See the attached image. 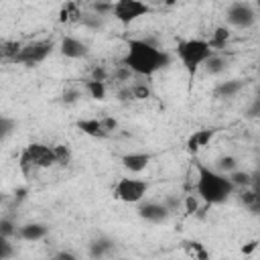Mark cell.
I'll return each instance as SVG.
<instances>
[{
  "label": "cell",
  "instance_id": "obj_41",
  "mask_svg": "<svg viewBox=\"0 0 260 260\" xmlns=\"http://www.w3.org/2000/svg\"><path fill=\"white\" fill-rule=\"evenodd\" d=\"M258 246H260V242H258V240H250V242H246V244L242 246V250H240V252H242L244 256H248V254H252Z\"/></svg>",
  "mask_w": 260,
  "mask_h": 260
},
{
  "label": "cell",
  "instance_id": "obj_37",
  "mask_svg": "<svg viewBox=\"0 0 260 260\" xmlns=\"http://www.w3.org/2000/svg\"><path fill=\"white\" fill-rule=\"evenodd\" d=\"M185 209H187V213H191V215L199 211V201H197L195 195H187V197H185Z\"/></svg>",
  "mask_w": 260,
  "mask_h": 260
},
{
  "label": "cell",
  "instance_id": "obj_6",
  "mask_svg": "<svg viewBox=\"0 0 260 260\" xmlns=\"http://www.w3.org/2000/svg\"><path fill=\"white\" fill-rule=\"evenodd\" d=\"M148 12H150V6L146 2H140V0H118V2H114L112 16L122 24H130V22H134L136 18H140V16H144Z\"/></svg>",
  "mask_w": 260,
  "mask_h": 260
},
{
  "label": "cell",
  "instance_id": "obj_21",
  "mask_svg": "<svg viewBox=\"0 0 260 260\" xmlns=\"http://www.w3.org/2000/svg\"><path fill=\"white\" fill-rule=\"evenodd\" d=\"M217 173L221 175H230L234 171H238V158L232 156V154H221L217 160H215V167H213Z\"/></svg>",
  "mask_w": 260,
  "mask_h": 260
},
{
  "label": "cell",
  "instance_id": "obj_45",
  "mask_svg": "<svg viewBox=\"0 0 260 260\" xmlns=\"http://www.w3.org/2000/svg\"><path fill=\"white\" fill-rule=\"evenodd\" d=\"M258 18H260V16H258Z\"/></svg>",
  "mask_w": 260,
  "mask_h": 260
},
{
  "label": "cell",
  "instance_id": "obj_25",
  "mask_svg": "<svg viewBox=\"0 0 260 260\" xmlns=\"http://www.w3.org/2000/svg\"><path fill=\"white\" fill-rule=\"evenodd\" d=\"M79 22H81L83 26L91 28V30H98V28H102V26H104V18H102V16H98L95 12H83Z\"/></svg>",
  "mask_w": 260,
  "mask_h": 260
},
{
  "label": "cell",
  "instance_id": "obj_24",
  "mask_svg": "<svg viewBox=\"0 0 260 260\" xmlns=\"http://www.w3.org/2000/svg\"><path fill=\"white\" fill-rule=\"evenodd\" d=\"M53 150H55V158H57V165L59 167H67L71 162L73 152H71V148L67 144H55Z\"/></svg>",
  "mask_w": 260,
  "mask_h": 260
},
{
  "label": "cell",
  "instance_id": "obj_10",
  "mask_svg": "<svg viewBox=\"0 0 260 260\" xmlns=\"http://www.w3.org/2000/svg\"><path fill=\"white\" fill-rule=\"evenodd\" d=\"M59 51H61V55L63 57H67V59H83V57H87V45L83 43V41H79V39H75V37H63L61 39V43H59Z\"/></svg>",
  "mask_w": 260,
  "mask_h": 260
},
{
  "label": "cell",
  "instance_id": "obj_8",
  "mask_svg": "<svg viewBox=\"0 0 260 260\" xmlns=\"http://www.w3.org/2000/svg\"><path fill=\"white\" fill-rule=\"evenodd\" d=\"M24 152H26V156L30 158V162L37 169H49V167L57 165L53 146H47L43 142H30V144H26L24 146Z\"/></svg>",
  "mask_w": 260,
  "mask_h": 260
},
{
  "label": "cell",
  "instance_id": "obj_1",
  "mask_svg": "<svg viewBox=\"0 0 260 260\" xmlns=\"http://www.w3.org/2000/svg\"><path fill=\"white\" fill-rule=\"evenodd\" d=\"M122 65L130 67V71L136 75L150 77L152 73L171 65V55L160 51L154 45V41H150V39H130L128 53H126Z\"/></svg>",
  "mask_w": 260,
  "mask_h": 260
},
{
  "label": "cell",
  "instance_id": "obj_36",
  "mask_svg": "<svg viewBox=\"0 0 260 260\" xmlns=\"http://www.w3.org/2000/svg\"><path fill=\"white\" fill-rule=\"evenodd\" d=\"M132 75H134V73H132L130 67H126V65H120V67L114 71V79H118V81H130Z\"/></svg>",
  "mask_w": 260,
  "mask_h": 260
},
{
  "label": "cell",
  "instance_id": "obj_31",
  "mask_svg": "<svg viewBox=\"0 0 260 260\" xmlns=\"http://www.w3.org/2000/svg\"><path fill=\"white\" fill-rule=\"evenodd\" d=\"M14 254V248L8 238H0V260H10Z\"/></svg>",
  "mask_w": 260,
  "mask_h": 260
},
{
  "label": "cell",
  "instance_id": "obj_35",
  "mask_svg": "<svg viewBox=\"0 0 260 260\" xmlns=\"http://www.w3.org/2000/svg\"><path fill=\"white\" fill-rule=\"evenodd\" d=\"M116 98H118V102H130V100H134L132 85H122V87H118Z\"/></svg>",
  "mask_w": 260,
  "mask_h": 260
},
{
  "label": "cell",
  "instance_id": "obj_13",
  "mask_svg": "<svg viewBox=\"0 0 260 260\" xmlns=\"http://www.w3.org/2000/svg\"><path fill=\"white\" fill-rule=\"evenodd\" d=\"M120 162L130 173H142L150 162V154H146V152H126V154L120 156Z\"/></svg>",
  "mask_w": 260,
  "mask_h": 260
},
{
  "label": "cell",
  "instance_id": "obj_19",
  "mask_svg": "<svg viewBox=\"0 0 260 260\" xmlns=\"http://www.w3.org/2000/svg\"><path fill=\"white\" fill-rule=\"evenodd\" d=\"M230 37H232V32H230L228 26H217V28L211 32V39H209L207 43H209L211 51H215V49H223V47L228 45Z\"/></svg>",
  "mask_w": 260,
  "mask_h": 260
},
{
  "label": "cell",
  "instance_id": "obj_5",
  "mask_svg": "<svg viewBox=\"0 0 260 260\" xmlns=\"http://www.w3.org/2000/svg\"><path fill=\"white\" fill-rule=\"evenodd\" d=\"M148 191V183L142 179L122 177L114 187V197L124 203H140Z\"/></svg>",
  "mask_w": 260,
  "mask_h": 260
},
{
  "label": "cell",
  "instance_id": "obj_40",
  "mask_svg": "<svg viewBox=\"0 0 260 260\" xmlns=\"http://www.w3.org/2000/svg\"><path fill=\"white\" fill-rule=\"evenodd\" d=\"M51 260H77V256L73 252H69V250H59L57 254L51 256Z\"/></svg>",
  "mask_w": 260,
  "mask_h": 260
},
{
  "label": "cell",
  "instance_id": "obj_18",
  "mask_svg": "<svg viewBox=\"0 0 260 260\" xmlns=\"http://www.w3.org/2000/svg\"><path fill=\"white\" fill-rule=\"evenodd\" d=\"M228 69V59L223 57V55H219V53H213L205 63H203V71L207 73V75H219V73H223Z\"/></svg>",
  "mask_w": 260,
  "mask_h": 260
},
{
  "label": "cell",
  "instance_id": "obj_28",
  "mask_svg": "<svg viewBox=\"0 0 260 260\" xmlns=\"http://www.w3.org/2000/svg\"><path fill=\"white\" fill-rule=\"evenodd\" d=\"M79 100H81V91H79L77 87L65 89V91H63V95H61V102H63L65 106H73V104H77Z\"/></svg>",
  "mask_w": 260,
  "mask_h": 260
},
{
  "label": "cell",
  "instance_id": "obj_4",
  "mask_svg": "<svg viewBox=\"0 0 260 260\" xmlns=\"http://www.w3.org/2000/svg\"><path fill=\"white\" fill-rule=\"evenodd\" d=\"M55 49V43L51 39H41V41H32V43H26L22 47V51L18 53V57L14 59V63L18 65H26V67H32L41 61H45Z\"/></svg>",
  "mask_w": 260,
  "mask_h": 260
},
{
  "label": "cell",
  "instance_id": "obj_11",
  "mask_svg": "<svg viewBox=\"0 0 260 260\" xmlns=\"http://www.w3.org/2000/svg\"><path fill=\"white\" fill-rule=\"evenodd\" d=\"M47 234H49V225L47 223H43V221H28V223L18 228L16 238H20L24 242H37V240H43Z\"/></svg>",
  "mask_w": 260,
  "mask_h": 260
},
{
  "label": "cell",
  "instance_id": "obj_33",
  "mask_svg": "<svg viewBox=\"0 0 260 260\" xmlns=\"http://www.w3.org/2000/svg\"><path fill=\"white\" fill-rule=\"evenodd\" d=\"M246 118H250V120H256V118H260V93L252 100V104L248 106V110H246Z\"/></svg>",
  "mask_w": 260,
  "mask_h": 260
},
{
  "label": "cell",
  "instance_id": "obj_17",
  "mask_svg": "<svg viewBox=\"0 0 260 260\" xmlns=\"http://www.w3.org/2000/svg\"><path fill=\"white\" fill-rule=\"evenodd\" d=\"M81 8L77 2H65L59 10V22L61 24H69V22H79L81 20Z\"/></svg>",
  "mask_w": 260,
  "mask_h": 260
},
{
  "label": "cell",
  "instance_id": "obj_12",
  "mask_svg": "<svg viewBox=\"0 0 260 260\" xmlns=\"http://www.w3.org/2000/svg\"><path fill=\"white\" fill-rule=\"evenodd\" d=\"M114 248H116L114 240H110L106 236H98L87 244V254L91 260H104L108 254L114 252Z\"/></svg>",
  "mask_w": 260,
  "mask_h": 260
},
{
  "label": "cell",
  "instance_id": "obj_29",
  "mask_svg": "<svg viewBox=\"0 0 260 260\" xmlns=\"http://www.w3.org/2000/svg\"><path fill=\"white\" fill-rule=\"evenodd\" d=\"M18 167H20V171H22V175H24V177H30V175L37 171V167L30 162V158L26 156V152H24V150L20 152V158H18Z\"/></svg>",
  "mask_w": 260,
  "mask_h": 260
},
{
  "label": "cell",
  "instance_id": "obj_38",
  "mask_svg": "<svg viewBox=\"0 0 260 260\" xmlns=\"http://www.w3.org/2000/svg\"><path fill=\"white\" fill-rule=\"evenodd\" d=\"M91 79H93V81H104V83H106V79H108V71H106V67H102V65L93 67V69H91Z\"/></svg>",
  "mask_w": 260,
  "mask_h": 260
},
{
  "label": "cell",
  "instance_id": "obj_39",
  "mask_svg": "<svg viewBox=\"0 0 260 260\" xmlns=\"http://www.w3.org/2000/svg\"><path fill=\"white\" fill-rule=\"evenodd\" d=\"M102 126H104V130L110 134V132H114V130L118 128V120L112 118V116H106V118H102Z\"/></svg>",
  "mask_w": 260,
  "mask_h": 260
},
{
  "label": "cell",
  "instance_id": "obj_16",
  "mask_svg": "<svg viewBox=\"0 0 260 260\" xmlns=\"http://www.w3.org/2000/svg\"><path fill=\"white\" fill-rule=\"evenodd\" d=\"M242 87H244V81H242V79H228V81H221V83L213 89V93H215V98H219V100H230V98L238 95V93L242 91Z\"/></svg>",
  "mask_w": 260,
  "mask_h": 260
},
{
  "label": "cell",
  "instance_id": "obj_32",
  "mask_svg": "<svg viewBox=\"0 0 260 260\" xmlns=\"http://www.w3.org/2000/svg\"><path fill=\"white\" fill-rule=\"evenodd\" d=\"M132 93H134V100H148L150 98V87L144 85V83H134Z\"/></svg>",
  "mask_w": 260,
  "mask_h": 260
},
{
  "label": "cell",
  "instance_id": "obj_7",
  "mask_svg": "<svg viewBox=\"0 0 260 260\" xmlns=\"http://www.w3.org/2000/svg\"><path fill=\"white\" fill-rule=\"evenodd\" d=\"M225 18L236 28H250L258 20V14L252 4L248 2H232L225 10Z\"/></svg>",
  "mask_w": 260,
  "mask_h": 260
},
{
  "label": "cell",
  "instance_id": "obj_42",
  "mask_svg": "<svg viewBox=\"0 0 260 260\" xmlns=\"http://www.w3.org/2000/svg\"><path fill=\"white\" fill-rule=\"evenodd\" d=\"M250 175H252V187H250V189L260 191V169L256 167L254 171H250Z\"/></svg>",
  "mask_w": 260,
  "mask_h": 260
},
{
  "label": "cell",
  "instance_id": "obj_30",
  "mask_svg": "<svg viewBox=\"0 0 260 260\" xmlns=\"http://www.w3.org/2000/svg\"><path fill=\"white\" fill-rule=\"evenodd\" d=\"M14 128H16V122L14 120H10L8 116H2L0 118V136H2V140H6Z\"/></svg>",
  "mask_w": 260,
  "mask_h": 260
},
{
  "label": "cell",
  "instance_id": "obj_34",
  "mask_svg": "<svg viewBox=\"0 0 260 260\" xmlns=\"http://www.w3.org/2000/svg\"><path fill=\"white\" fill-rule=\"evenodd\" d=\"M162 203H165V207L171 211V213H175V211H179V205H181V199L175 195V193H171V195H167L165 199H162Z\"/></svg>",
  "mask_w": 260,
  "mask_h": 260
},
{
  "label": "cell",
  "instance_id": "obj_15",
  "mask_svg": "<svg viewBox=\"0 0 260 260\" xmlns=\"http://www.w3.org/2000/svg\"><path fill=\"white\" fill-rule=\"evenodd\" d=\"M213 134H215L213 128H201V130H195V132L187 138V150H189V152H197L199 148L207 146L209 140L213 138Z\"/></svg>",
  "mask_w": 260,
  "mask_h": 260
},
{
  "label": "cell",
  "instance_id": "obj_27",
  "mask_svg": "<svg viewBox=\"0 0 260 260\" xmlns=\"http://www.w3.org/2000/svg\"><path fill=\"white\" fill-rule=\"evenodd\" d=\"M89 8H91V12H95L98 16L104 18V16H108V14L114 12V2H91Z\"/></svg>",
  "mask_w": 260,
  "mask_h": 260
},
{
  "label": "cell",
  "instance_id": "obj_14",
  "mask_svg": "<svg viewBox=\"0 0 260 260\" xmlns=\"http://www.w3.org/2000/svg\"><path fill=\"white\" fill-rule=\"evenodd\" d=\"M75 126L79 128V132H83V134H87V136H91V138H108V136H110V134L104 130L102 120H98V118H83V120H77Z\"/></svg>",
  "mask_w": 260,
  "mask_h": 260
},
{
  "label": "cell",
  "instance_id": "obj_44",
  "mask_svg": "<svg viewBox=\"0 0 260 260\" xmlns=\"http://www.w3.org/2000/svg\"><path fill=\"white\" fill-rule=\"evenodd\" d=\"M24 197H26V189H24V187L16 189V193H14V199H16V203H20V201H22Z\"/></svg>",
  "mask_w": 260,
  "mask_h": 260
},
{
  "label": "cell",
  "instance_id": "obj_2",
  "mask_svg": "<svg viewBox=\"0 0 260 260\" xmlns=\"http://www.w3.org/2000/svg\"><path fill=\"white\" fill-rule=\"evenodd\" d=\"M195 189H197V195L207 205H219V203L228 201L236 193V187L230 183L228 175H221L213 167H207L203 162H197Z\"/></svg>",
  "mask_w": 260,
  "mask_h": 260
},
{
  "label": "cell",
  "instance_id": "obj_20",
  "mask_svg": "<svg viewBox=\"0 0 260 260\" xmlns=\"http://www.w3.org/2000/svg\"><path fill=\"white\" fill-rule=\"evenodd\" d=\"M22 43L20 41H2L0 43V55H2V59H6V61H12L14 63V59L18 57V53L22 51Z\"/></svg>",
  "mask_w": 260,
  "mask_h": 260
},
{
  "label": "cell",
  "instance_id": "obj_26",
  "mask_svg": "<svg viewBox=\"0 0 260 260\" xmlns=\"http://www.w3.org/2000/svg\"><path fill=\"white\" fill-rule=\"evenodd\" d=\"M16 223L10 219V217H2L0 219V238H12V236H16Z\"/></svg>",
  "mask_w": 260,
  "mask_h": 260
},
{
  "label": "cell",
  "instance_id": "obj_23",
  "mask_svg": "<svg viewBox=\"0 0 260 260\" xmlns=\"http://www.w3.org/2000/svg\"><path fill=\"white\" fill-rule=\"evenodd\" d=\"M85 89H87V93H89L93 100H98V102L106 100V83H104V81L87 79V81H85Z\"/></svg>",
  "mask_w": 260,
  "mask_h": 260
},
{
  "label": "cell",
  "instance_id": "obj_22",
  "mask_svg": "<svg viewBox=\"0 0 260 260\" xmlns=\"http://www.w3.org/2000/svg\"><path fill=\"white\" fill-rule=\"evenodd\" d=\"M228 179H230V183L236 189H250L252 187V175H250V171H240L238 169V171L230 173Z\"/></svg>",
  "mask_w": 260,
  "mask_h": 260
},
{
  "label": "cell",
  "instance_id": "obj_43",
  "mask_svg": "<svg viewBox=\"0 0 260 260\" xmlns=\"http://www.w3.org/2000/svg\"><path fill=\"white\" fill-rule=\"evenodd\" d=\"M256 191V189H254ZM252 215H258L260 217V191H256V199H254V203L250 205V209H248Z\"/></svg>",
  "mask_w": 260,
  "mask_h": 260
},
{
  "label": "cell",
  "instance_id": "obj_9",
  "mask_svg": "<svg viewBox=\"0 0 260 260\" xmlns=\"http://www.w3.org/2000/svg\"><path fill=\"white\" fill-rule=\"evenodd\" d=\"M138 215L150 223H165L171 215V211L165 207V203L158 201H146L138 205Z\"/></svg>",
  "mask_w": 260,
  "mask_h": 260
},
{
  "label": "cell",
  "instance_id": "obj_3",
  "mask_svg": "<svg viewBox=\"0 0 260 260\" xmlns=\"http://www.w3.org/2000/svg\"><path fill=\"white\" fill-rule=\"evenodd\" d=\"M177 55H179L181 63L185 65L189 77L193 79L195 71L199 67H203V63L213 55V51H211L209 43L203 39H187V41H181L177 45Z\"/></svg>",
  "mask_w": 260,
  "mask_h": 260
}]
</instances>
